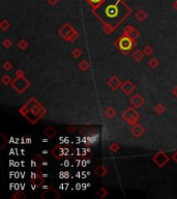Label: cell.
<instances>
[{"instance_id": "obj_1", "label": "cell", "mask_w": 177, "mask_h": 199, "mask_svg": "<svg viewBox=\"0 0 177 199\" xmlns=\"http://www.w3.org/2000/svg\"><path fill=\"white\" fill-rule=\"evenodd\" d=\"M130 13L131 9L123 0H104L94 9L95 16L111 28L117 27Z\"/></svg>"}, {"instance_id": "obj_2", "label": "cell", "mask_w": 177, "mask_h": 199, "mask_svg": "<svg viewBox=\"0 0 177 199\" xmlns=\"http://www.w3.org/2000/svg\"><path fill=\"white\" fill-rule=\"evenodd\" d=\"M86 1L93 7V9H96L99 5H101V3H103L104 0H86Z\"/></svg>"}]
</instances>
